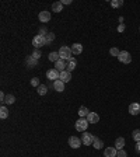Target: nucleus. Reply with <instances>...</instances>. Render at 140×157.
I'll use <instances>...</instances> for the list:
<instances>
[{
    "mask_svg": "<svg viewBox=\"0 0 140 157\" xmlns=\"http://www.w3.org/2000/svg\"><path fill=\"white\" fill-rule=\"evenodd\" d=\"M73 52H71V48H69V46H62L60 49H59V56H60V59L66 60V62H69V60H73L74 58H73Z\"/></svg>",
    "mask_w": 140,
    "mask_h": 157,
    "instance_id": "f257e3e1",
    "label": "nucleus"
},
{
    "mask_svg": "<svg viewBox=\"0 0 140 157\" xmlns=\"http://www.w3.org/2000/svg\"><path fill=\"white\" fill-rule=\"evenodd\" d=\"M32 45L35 49L41 48V46H45L46 45V37H43V35H35L32 38Z\"/></svg>",
    "mask_w": 140,
    "mask_h": 157,
    "instance_id": "f03ea898",
    "label": "nucleus"
},
{
    "mask_svg": "<svg viewBox=\"0 0 140 157\" xmlns=\"http://www.w3.org/2000/svg\"><path fill=\"white\" fill-rule=\"evenodd\" d=\"M87 126H88V121H87V118H80L79 121H76V130L84 132V130L87 129Z\"/></svg>",
    "mask_w": 140,
    "mask_h": 157,
    "instance_id": "7ed1b4c3",
    "label": "nucleus"
},
{
    "mask_svg": "<svg viewBox=\"0 0 140 157\" xmlns=\"http://www.w3.org/2000/svg\"><path fill=\"white\" fill-rule=\"evenodd\" d=\"M94 139H95L94 135L88 133V132H84L83 136H81V142H83V144H85V146H90V144L94 143Z\"/></svg>",
    "mask_w": 140,
    "mask_h": 157,
    "instance_id": "20e7f679",
    "label": "nucleus"
},
{
    "mask_svg": "<svg viewBox=\"0 0 140 157\" xmlns=\"http://www.w3.org/2000/svg\"><path fill=\"white\" fill-rule=\"evenodd\" d=\"M118 59H119V62L127 65V63H130V62H132V56H130V53H129L127 51H121V55L118 56Z\"/></svg>",
    "mask_w": 140,
    "mask_h": 157,
    "instance_id": "39448f33",
    "label": "nucleus"
},
{
    "mask_svg": "<svg viewBox=\"0 0 140 157\" xmlns=\"http://www.w3.org/2000/svg\"><path fill=\"white\" fill-rule=\"evenodd\" d=\"M46 77L49 80H52V81H56V80H59V77H60V72L56 69H49L46 72Z\"/></svg>",
    "mask_w": 140,
    "mask_h": 157,
    "instance_id": "423d86ee",
    "label": "nucleus"
},
{
    "mask_svg": "<svg viewBox=\"0 0 140 157\" xmlns=\"http://www.w3.org/2000/svg\"><path fill=\"white\" fill-rule=\"evenodd\" d=\"M81 139L77 138V136H70L69 138V146L71 149H79L80 146H81Z\"/></svg>",
    "mask_w": 140,
    "mask_h": 157,
    "instance_id": "0eeeda50",
    "label": "nucleus"
},
{
    "mask_svg": "<svg viewBox=\"0 0 140 157\" xmlns=\"http://www.w3.org/2000/svg\"><path fill=\"white\" fill-rule=\"evenodd\" d=\"M129 114L130 115H139L140 114V104L139 102H132L129 105Z\"/></svg>",
    "mask_w": 140,
    "mask_h": 157,
    "instance_id": "6e6552de",
    "label": "nucleus"
},
{
    "mask_svg": "<svg viewBox=\"0 0 140 157\" xmlns=\"http://www.w3.org/2000/svg\"><path fill=\"white\" fill-rule=\"evenodd\" d=\"M38 19H39V21H41V23H48V21L51 20V11H46V10L41 11V13H39V16H38Z\"/></svg>",
    "mask_w": 140,
    "mask_h": 157,
    "instance_id": "1a4fd4ad",
    "label": "nucleus"
},
{
    "mask_svg": "<svg viewBox=\"0 0 140 157\" xmlns=\"http://www.w3.org/2000/svg\"><path fill=\"white\" fill-rule=\"evenodd\" d=\"M118 154V149L115 146H112V147H107L104 150V156L105 157H116Z\"/></svg>",
    "mask_w": 140,
    "mask_h": 157,
    "instance_id": "9d476101",
    "label": "nucleus"
},
{
    "mask_svg": "<svg viewBox=\"0 0 140 157\" xmlns=\"http://www.w3.org/2000/svg\"><path fill=\"white\" fill-rule=\"evenodd\" d=\"M87 121H88V124H98L99 115H98L97 112H90L88 115H87Z\"/></svg>",
    "mask_w": 140,
    "mask_h": 157,
    "instance_id": "9b49d317",
    "label": "nucleus"
},
{
    "mask_svg": "<svg viewBox=\"0 0 140 157\" xmlns=\"http://www.w3.org/2000/svg\"><path fill=\"white\" fill-rule=\"evenodd\" d=\"M63 81V83H69L70 80H71V73L70 72H67V70H63V72H60V77H59Z\"/></svg>",
    "mask_w": 140,
    "mask_h": 157,
    "instance_id": "f8f14e48",
    "label": "nucleus"
},
{
    "mask_svg": "<svg viewBox=\"0 0 140 157\" xmlns=\"http://www.w3.org/2000/svg\"><path fill=\"white\" fill-rule=\"evenodd\" d=\"M66 66H67V62L63 59H59L55 63V69L59 70V72H63V70H66Z\"/></svg>",
    "mask_w": 140,
    "mask_h": 157,
    "instance_id": "ddd939ff",
    "label": "nucleus"
},
{
    "mask_svg": "<svg viewBox=\"0 0 140 157\" xmlns=\"http://www.w3.org/2000/svg\"><path fill=\"white\" fill-rule=\"evenodd\" d=\"M53 88H55L56 91L62 93L63 90H65V83H63V81H62L60 78H59V80H56V81H53Z\"/></svg>",
    "mask_w": 140,
    "mask_h": 157,
    "instance_id": "4468645a",
    "label": "nucleus"
},
{
    "mask_svg": "<svg viewBox=\"0 0 140 157\" xmlns=\"http://www.w3.org/2000/svg\"><path fill=\"white\" fill-rule=\"evenodd\" d=\"M71 52H73V55H80L83 52V45L81 44H73L71 45Z\"/></svg>",
    "mask_w": 140,
    "mask_h": 157,
    "instance_id": "2eb2a0df",
    "label": "nucleus"
},
{
    "mask_svg": "<svg viewBox=\"0 0 140 157\" xmlns=\"http://www.w3.org/2000/svg\"><path fill=\"white\" fill-rule=\"evenodd\" d=\"M52 10H53L55 13H60L62 10H63V4H62V1H55V3L52 4Z\"/></svg>",
    "mask_w": 140,
    "mask_h": 157,
    "instance_id": "dca6fc26",
    "label": "nucleus"
},
{
    "mask_svg": "<svg viewBox=\"0 0 140 157\" xmlns=\"http://www.w3.org/2000/svg\"><path fill=\"white\" fill-rule=\"evenodd\" d=\"M76 65H77V62H76V59L69 60V62H67V66H66V70L71 73V72H73V70L76 69Z\"/></svg>",
    "mask_w": 140,
    "mask_h": 157,
    "instance_id": "f3484780",
    "label": "nucleus"
},
{
    "mask_svg": "<svg viewBox=\"0 0 140 157\" xmlns=\"http://www.w3.org/2000/svg\"><path fill=\"white\" fill-rule=\"evenodd\" d=\"M48 59L51 60V62H57V60L60 59V56H59V52H51L49 53V56H48Z\"/></svg>",
    "mask_w": 140,
    "mask_h": 157,
    "instance_id": "a211bd4d",
    "label": "nucleus"
},
{
    "mask_svg": "<svg viewBox=\"0 0 140 157\" xmlns=\"http://www.w3.org/2000/svg\"><path fill=\"white\" fill-rule=\"evenodd\" d=\"M123 146H125V139L118 138L116 140H115V147H116L118 150H121V149H123Z\"/></svg>",
    "mask_w": 140,
    "mask_h": 157,
    "instance_id": "6ab92c4d",
    "label": "nucleus"
},
{
    "mask_svg": "<svg viewBox=\"0 0 140 157\" xmlns=\"http://www.w3.org/2000/svg\"><path fill=\"white\" fill-rule=\"evenodd\" d=\"M80 115V118H84V116H87L90 114V111L87 110V107H80L79 108V112H77Z\"/></svg>",
    "mask_w": 140,
    "mask_h": 157,
    "instance_id": "aec40b11",
    "label": "nucleus"
},
{
    "mask_svg": "<svg viewBox=\"0 0 140 157\" xmlns=\"http://www.w3.org/2000/svg\"><path fill=\"white\" fill-rule=\"evenodd\" d=\"M7 116H9V110H7L4 105H1V108H0V118H1V119H6Z\"/></svg>",
    "mask_w": 140,
    "mask_h": 157,
    "instance_id": "412c9836",
    "label": "nucleus"
},
{
    "mask_svg": "<svg viewBox=\"0 0 140 157\" xmlns=\"http://www.w3.org/2000/svg\"><path fill=\"white\" fill-rule=\"evenodd\" d=\"M37 91H38L39 96H45V94L48 93V87L45 86V84H41L39 87H37Z\"/></svg>",
    "mask_w": 140,
    "mask_h": 157,
    "instance_id": "4be33fe9",
    "label": "nucleus"
},
{
    "mask_svg": "<svg viewBox=\"0 0 140 157\" xmlns=\"http://www.w3.org/2000/svg\"><path fill=\"white\" fill-rule=\"evenodd\" d=\"M93 146H94V149H102V147H104V142L101 140V139L95 138V139H94Z\"/></svg>",
    "mask_w": 140,
    "mask_h": 157,
    "instance_id": "5701e85b",
    "label": "nucleus"
},
{
    "mask_svg": "<svg viewBox=\"0 0 140 157\" xmlns=\"http://www.w3.org/2000/svg\"><path fill=\"white\" fill-rule=\"evenodd\" d=\"M25 62H27L28 66H37L38 65V60L35 59V58H32V56H28L27 59H25Z\"/></svg>",
    "mask_w": 140,
    "mask_h": 157,
    "instance_id": "b1692460",
    "label": "nucleus"
},
{
    "mask_svg": "<svg viewBox=\"0 0 140 157\" xmlns=\"http://www.w3.org/2000/svg\"><path fill=\"white\" fill-rule=\"evenodd\" d=\"M14 101H15V97H14L13 94H7V96H6L4 104H9V105H11V104H14Z\"/></svg>",
    "mask_w": 140,
    "mask_h": 157,
    "instance_id": "393cba45",
    "label": "nucleus"
},
{
    "mask_svg": "<svg viewBox=\"0 0 140 157\" xmlns=\"http://www.w3.org/2000/svg\"><path fill=\"white\" fill-rule=\"evenodd\" d=\"M132 138L135 142H140V129H135L132 132Z\"/></svg>",
    "mask_w": 140,
    "mask_h": 157,
    "instance_id": "a878e982",
    "label": "nucleus"
},
{
    "mask_svg": "<svg viewBox=\"0 0 140 157\" xmlns=\"http://www.w3.org/2000/svg\"><path fill=\"white\" fill-rule=\"evenodd\" d=\"M122 4H123V1H122V0H112V1H111V6L113 7V9H116V7H121Z\"/></svg>",
    "mask_w": 140,
    "mask_h": 157,
    "instance_id": "bb28decb",
    "label": "nucleus"
},
{
    "mask_svg": "<svg viewBox=\"0 0 140 157\" xmlns=\"http://www.w3.org/2000/svg\"><path fill=\"white\" fill-rule=\"evenodd\" d=\"M109 53H111L112 56H119L121 55V51H119V49H118V48H111V49H109Z\"/></svg>",
    "mask_w": 140,
    "mask_h": 157,
    "instance_id": "cd10ccee",
    "label": "nucleus"
},
{
    "mask_svg": "<svg viewBox=\"0 0 140 157\" xmlns=\"http://www.w3.org/2000/svg\"><path fill=\"white\" fill-rule=\"evenodd\" d=\"M53 39H55V34H52V33L46 34V45H49Z\"/></svg>",
    "mask_w": 140,
    "mask_h": 157,
    "instance_id": "c85d7f7f",
    "label": "nucleus"
},
{
    "mask_svg": "<svg viewBox=\"0 0 140 157\" xmlns=\"http://www.w3.org/2000/svg\"><path fill=\"white\" fill-rule=\"evenodd\" d=\"M31 86H32V87H39V86H41V84H39V78L38 77L31 78Z\"/></svg>",
    "mask_w": 140,
    "mask_h": 157,
    "instance_id": "c756f323",
    "label": "nucleus"
},
{
    "mask_svg": "<svg viewBox=\"0 0 140 157\" xmlns=\"http://www.w3.org/2000/svg\"><path fill=\"white\" fill-rule=\"evenodd\" d=\"M116 157H127V153H126L123 149H121V150H118Z\"/></svg>",
    "mask_w": 140,
    "mask_h": 157,
    "instance_id": "7c9ffc66",
    "label": "nucleus"
},
{
    "mask_svg": "<svg viewBox=\"0 0 140 157\" xmlns=\"http://www.w3.org/2000/svg\"><path fill=\"white\" fill-rule=\"evenodd\" d=\"M31 56H32V58H35V59H39V58H41V52H39V51H38V49H35V51H34V53H32V55H31Z\"/></svg>",
    "mask_w": 140,
    "mask_h": 157,
    "instance_id": "2f4dec72",
    "label": "nucleus"
},
{
    "mask_svg": "<svg viewBox=\"0 0 140 157\" xmlns=\"http://www.w3.org/2000/svg\"><path fill=\"white\" fill-rule=\"evenodd\" d=\"M125 24H123V23H121V24H119V25H118V31H119V33H123V31H125Z\"/></svg>",
    "mask_w": 140,
    "mask_h": 157,
    "instance_id": "473e14b6",
    "label": "nucleus"
},
{
    "mask_svg": "<svg viewBox=\"0 0 140 157\" xmlns=\"http://www.w3.org/2000/svg\"><path fill=\"white\" fill-rule=\"evenodd\" d=\"M4 101H6V94L1 91V93H0V102H1V104H4Z\"/></svg>",
    "mask_w": 140,
    "mask_h": 157,
    "instance_id": "72a5a7b5",
    "label": "nucleus"
},
{
    "mask_svg": "<svg viewBox=\"0 0 140 157\" xmlns=\"http://www.w3.org/2000/svg\"><path fill=\"white\" fill-rule=\"evenodd\" d=\"M136 152L137 153H140V142H136Z\"/></svg>",
    "mask_w": 140,
    "mask_h": 157,
    "instance_id": "f704fd0d",
    "label": "nucleus"
},
{
    "mask_svg": "<svg viewBox=\"0 0 140 157\" xmlns=\"http://www.w3.org/2000/svg\"><path fill=\"white\" fill-rule=\"evenodd\" d=\"M39 33H41L39 35H43V37H46V34H45V33H46V30H45V28H41V31H39Z\"/></svg>",
    "mask_w": 140,
    "mask_h": 157,
    "instance_id": "c9c22d12",
    "label": "nucleus"
},
{
    "mask_svg": "<svg viewBox=\"0 0 140 157\" xmlns=\"http://www.w3.org/2000/svg\"><path fill=\"white\" fill-rule=\"evenodd\" d=\"M62 1V4L65 6V4H70V3H71V0H60Z\"/></svg>",
    "mask_w": 140,
    "mask_h": 157,
    "instance_id": "e433bc0d",
    "label": "nucleus"
}]
</instances>
